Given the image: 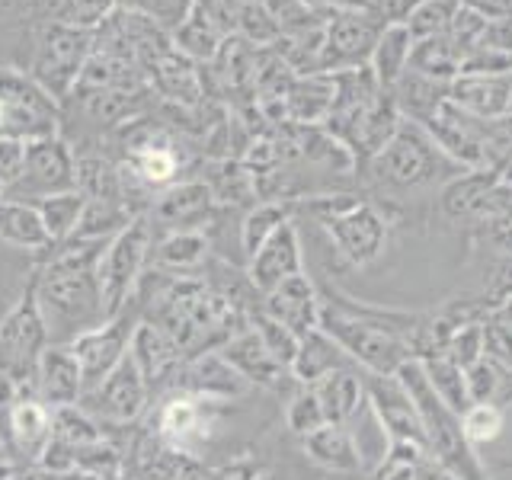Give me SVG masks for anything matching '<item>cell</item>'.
<instances>
[{
    "mask_svg": "<svg viewBox=\"0 0 512 480\" xmlns=\"http://www.w3.org/2000/svg\"><path fill=\"white\" fill-rule=\"evenodd\" d=\"M250 327L260 333V340L272 352V359H276L285 368V372H288V368H292V362H295V352H298V336L288 330V327H282L279 320H272L269 314H263L260 308L250 314Z\"/></svg>",
    "mask_w": 512,
    "mask_h": 480,
    "instance_id": "45",
    "label": "cell"
},
{
    "mask_svg": "<svg viewBox=\"0 0 512 480\" xmlns=\"http://www.w3.org/2000/svg\"><path fill=\"white\" fill-rule=\"evenodd\" d=\"M432 391H436L448 407H452L458 416L471 407V397H468V381H464V368L448 356V352H432V356L420 359Z\"/></svg>",
    "mask_w": 512,
    "mask_h": 480,
    "instance_id": "37",
    "label": "cell"
},
{
    "mask_svg": "<svg viewBox=\"0 0 512 480\" xmlns=\"http://www.w3.org/2000/svg\"><path fill=\"white\" fill-rule=\"evenodd\" d=\"M317 327L368 375H397L400 365L416 359L413 349L400 340L397 333L384 330L378 324H368V320L336 308V304H330L324 298H320Z\"/></svg>",
    "mask_w": 512,
    "mask_h": 480,
    "instance_id": "5",
    "label": "cell"
},
{
    "mask_svg": "<svg viewBox=\"0 0 512 480\" xmlns=\"http://www.w3.org/2000/svg\"><path fill=\"white\" fill-rule=\"evenodd\" d=\"M96 32L77 29L68 23H48L39 32L36 42V58H32L29 77L52 96V100H64L71 90H77V80L84 74V64L93 52Z\"/></svg>",
    "mask_w": 512,
    "mask_h": 480,
    "instance_id": "8",
    "label": "cell"
},
{
    "mask_svg": "<svg viewBox=\"0 0 512 480\" xmlns=\"http://www.w3.org/2000/svg\"><path fill=\"white\" fill-rule=\"evenodd\" d=\"M292 212H295L292 199H269V202H260V205L250 208V212L244 215V221H240V231H237L240 250H244L247 263L285 221H292Z\"/></svg>",
    "mask_w": 512,
    "mask_h": 480,
    "instance_id": "34",
    "label": "cell"
},
{
    "mask_svg": "<svg viewBox=\"0 0 512 480\" xmlns=\"http://www.w3.org/2000/svg\"><path fill=\"white\" fill-rule=\"evenodd\" d=\"M48 346L52 340H48L45 317L36 301V282L29 279L23 295L0 317V378L16 384L20 391H32L36 365Z\"/></svg>",
    "mask_w": 512,
    "mask_h": 480,
    "instance_id": "6",
    "label": "cell"
},
{
    "mask_svg": "<svg viewBox=\"0 0 512 480\" xmlns=\"http://www.w3.org/2000/svg\"><path fill=\"white\" fill-rule=\"evenodd\" d=\"M77 189L87 199L122 202V173L103 157H77Z\"/></svg>",
    "mask_w": 512,
    "mask_h": 480,
    "instance_id": "41",
    "label": "cell"
},
{
    "mask_svg": "<svg viewBox=\"0 0 512 480\" xmlns=\"http://www.w3.org/2000/svg\"><path fill=\"white\" fill-rule=\"evenodd\" d=\"M330 16L333 13H368L375 10V0H317Z\"/></svg>",
    "mask_w": 512,
    "mask_h": 480,
    "instance_id": "52",
    "label": "cell"
},
{
    "mask_svg": "<svg viewBox=\"0 0 512 480\" xmlns=\"http://www.w3.org/2000/svg\"><path fill=\"white\" fill-rule=\"evenodd\" d=\"M119 480H135V477H119Z\"/></svg>",
    "mask_w": 512,
    "mask_h": 480,
    "instance_id": "55",
    "label": "cell"
},
{
    "mask_svg": "<svg viewBox=\"0 0 512 480\" xmlns=\"http://www.w3.org/2000/svg\"><path fill=\"white\" fill-rule=\"evenodd\" d=\"M58 135V100L23 71L0 68V138L42 141Z\"/></svg>",
    "mask_w": 512,
    "mask_h": 480,
    "instance_id": "9",
    "label": "cell"
},
{
    "mask_svg": "<svg viewBox=\"0 0 512 480\" xmlns=\"http://www.w3.org/2000/svg\"><path fill=\"white\" fill-rule=\"evenodd\" d=\"M461 48L448 39V36H432V39H420L413 42L410 52V71L442 80V84H452V80L461 74Z\"/></svg>",
    "mask_w": 512,
    "mask_h": 480,
    "instance_id": "35",
    "label": "cell"
},
{
    "mask_svg": "<svg viewBox=\"0 0 512 480\" xmlns=\"http://www.w3.org/2000/svg\"><path fill=\"white\" fill-rule=\"evenodd\" d=\"M410 52H413V36L404 23H388L381 32V39L372 52V61L368 68L375 71V77L381 80V87H394L400 77L410 68Z\"/></svg>",
    "mask_w": 512,
    "mask_h": 480,
    "instance_id": "33",
    "label": "cell"
},
{
    "mask_svg": "<svg viewBox=\"0 0 512 480\" xmlns=\"http://www.w3.org/2000/svg\"><path fill=\"white\" fill-rule=\"evenodd\" d=\"M301 448H304V455H308V461L327 474H340V477L362 474V455L349 426L324 423L320 429H314L311 436L301 439Z\"/></svg>",
    "mask_w": 512,
    "mask_h": 480,
    "instance_id": "24",
    "label": "cell"
},
{
    "mask_svg": "<svg viewBox=\"0 0 512 480\" xmlns=\"http://www.w3.org/2000/svg\"><path fill=\"white\" fill-rule=\"evenodd\" d=\"M484 324V320H480ZM480 324H468L452 333V340L445 343L442 352H448L461 368H471L477 359H484V327Z\"/></svg>",
    "mask_w": 512,
    "mask_h": 480,
    "instance_id": "48",
    "label": "cell"
},
{
    "mask_svg": "<svg viewBox=\"0 0 512 480\" xmlns=\"http://www.w3.org/2000/svg\"><path fill=\"white\" fill-rule=\"evenodd\" d=\"M42 4H52V7H58V0H42Z\"/></svg>",
    "mask_w": 512,
    "mask_h": 480,
    "instance_id": "54",
    "label": "cell"
},
{
    "mask_svg": "<svg viewBox=\"0 0 512 480\" xmlns=\"http://www.w3.org/2000/svg\"><path fill=\"white\" fill-rule=\"evenodd\" d=\"M263 474H266L263 461L244 455V458H231L224 464H215L212 471H205V480H263Z\"/></svg>",
    "mask_w": 512,
    "mask_h": 480,
    "instance_id": "50",
    "label": "cell"
},
{
    "mask_svg": "<svg viewBox=\"0 0 512 480\" xmlns=\"http://www.w3.org/2000/svg\"><path fill=\"white\" fill-rule=\"evenodd\" d=\"M378 10L368 13H333L324 29V52H320V68L324 74L356 71L372 61V52L384 32Z\"/></svg>",
    "mask_w": 512,
    "mask_h": 480,
    "instance_id": "14",
    "label": "cell"
},
{
    "mask_svg": "<svg viewBox=\"0 0 512 480\" xmlns=\"http://www.w3.org/2000/svg\"><path fill=\"white\" fill-rule=\"evenodd\" d=\"M135 215L128 212L125 202H109V199H87L84 215L77 221L74 237L80 240H112L119 231L128 228V221ZM71 240V237H68Z\"/></svg>",
    "mask_w": 512,
    "mask_h": 480,
    "instance_id": "39",
    "label": "cell"
},
{
    "mask_svg": "<svg viewBox=\"0 0 512 480\" xmlns=\"http://www.w3.org/2000/svg\"><path fill=\"white\" fill-rule=\"evenodd\" d=\"M301 205V202H298ZM308 212L320 231H327L333 250L343 256L349 266H368L388 247V237L394 228V218L388 205L378 199H362V196H314L301 205Z\"/></svg>",
    "mask_w": 512,
    "mask_h": 480,
    "instance_id": "2",
    "label": "cell"
},
{
    "mask_svg": "<svg viewBox=\"0 0 512 480\" xmlns=\"http://www.w3.org/2000/svg\"><path fill=\"white\" fill-rule=\"evenodd\" d=\"M148 397L151 388L141 368L132 356H125L96 388L84 391L77 407H84L100 426H132L148 410Z\"/></svg>",
    "mask_w": 512,
    "mask_h": 480,
    "instance_id": "12",
    "label": "cell"
},
{
    "mask_svg": "<svg viewBox=\"0 0 512 480\" xmlns=\"http://www.w3.org/2000/svg\"><path fill=\"white\" fill-rule=\"evenodd\" d=\"M365 397H368V407H372L375 416L381 420V426L388 429L391 442L426 445L420 410H416L413 397L394 375H368L365 372Z\"/></svg>",
    "mask_w": 512,
    "mask_h": 480,
    "instance_id": "15",
    "label": "cell"
},
{
    "mask_svg": "<svg viewBox=\"0 0 512 480\" xmlns=\"http://www.w3.org/2000/svg\"><path fill=\"white\" fill-rule=\"evenodd\" d=\"M119 13H148V0H116Z\"/></svg>",
    "mask_w": 512,
    "mask_h": 480,
    "instance_id": "53",
    "label": "cell"
},
{
    "mask_svg": "<svg viewBox=\"0 0 512 480\" xmlns=\"http://www.w3.org/2000/svg\"><path fill=\"white\" fill-rule=\"evenodd\" d=\"M215 208V192L205 180L173 183L167 192L151 205V218L173 231H199V221H205Z\"/></svg>",
    "mask_w": 512,
    "mask_h": 480,
    "instance_id": "21",
    "label": "cell"
},
{
    "mask_svg": "<svg viewBox=\"0 0 512 480\" xmlns=\"http://www.w3.org/2000/svg\"><path fill=\"white\" fill-rule=\"evenodd\" d=\"M170 39H173V45L180 48L186 58H192V61H212L218 55L221 42L228 39V36H224V32L215 26L212 16H208L196 4V10L189 13V20L176 32H170Z\"/></svg>",
    "mask_w": 512,
    "mask_h": 480,
    "instance_id": "36",
    "label": "cell"
},
{
    "mask_svg": "<svg viewBox=\"0 0 512 480\" xmlns=\"http://www.w3.org/2000/svg\"><path fill=\"white\" fill-rule=\"evenodd\" d=\"M461 173H468L461 164L448 157L432 135L420 122L404 119L394 138L384 148L362 164V176L368 189L375 192L381 202H400L410 192L432 189V186H448L458 180Z\"/></svg>",
    "mask_w": 512,
    "mask_h": 480,
    "instance_id": "1",
    "label": "cell"
},
{
    "mask_svg": "<svg viewBox=\"0 0 512 480\" xmlns=\"http://www.w3.org/2000/svg\"><path fill=\"white\" fill-rule=\"evenodd\" d=\"M154 250V224L151 218L135 215L128 228L109 240L100 266H96V285H100L106 317H116L141 285V272L151 263Z\"/></svg>",
    "mask_w": 512,
    "mask_h": 480,
    "instance_id": "7",
    "label": "cell"
},
{
    "mask_svg": "<svg viewBox=\"0 0 512 480\" xmlns=\"http://www.w3.org/2000/svg\"><path fill=\"white\" fill-rule=\"evenodd\" d=\"M218 352L247 384H256V388H279L282 384L285 368L272 359V352L266 349V343L260 340V333L253 327H244L234 336H228V340L218 346Z\"/></svg>",
    "mask_w": 512,
    "mask_h": 480,
    "instance_id": "22",
    "label": "cell"
},
{
    "mask_svg": "<svg viewBox=\"0 0 512 480\" xmlns=\"http://www.w3.org/2000/svg\"><path fill=\"white\" fill-rule=\"evenodd\" d=\"M237 36L256 45H276L282 39V26L276 20V13L266 7V0H240L237 7Z\"/></svg>",
    "mask_w": 512,
    "mask_h": 480,
    "instance_id": "40",
    "label": "cell"
},
{
    "mask_svg": "<svg viewBox=\"0 0 512 480\" xmlns=\"http://www.w3.org/2000/svg\"><path fill=\"white\" fill-rule=\"evenodd\" d=\"M32 394L52 410L80 404V397H84V372H80L71 346H48L42 352L36 378H32Z\"/></svg>",
    "mask_w": 512,
    "mask_h": 480,
    "instance_id": "17",
    "label": "cell"
},
{
    "mask_svg": "<svg viewBox=\"0 0 512 480\" xmlns=\"http://www.w3.org/2000/svg\"><path fill=\"white\" fill-rule=\"evenodd\" d=\"M55 436V416L52 407H45L32 391H20L16 407L10 416V455L16 461L36 464L45 445Z\"/></svg>",
    "mask_w": 512,
    "mask_h": 480,
    "instance_id": "20",
    "label": "cell"
},
{
    "mask_svg": "<svg viewBox=\"0 0 512 480\" xmlns=\"http://www.w3.org/2000/svg\"><path fill=\"white\" fill-rule=\"evenodd\" d=\"M55 416V439L68 442L71 448H87V445H96L103 442V426L93 420V416L84 410V407H58L52 410Z\"/></svg>",
    "mask_w": 512,
    "mask_h": 480,
    "instance_id": "43",
    "label": "cell"
},
{
    "mask_svg": "<svg viewBox=\"0 0 512 480\" xmlns=\"http://www.w3.org/2000/svg\"><path fill=\"white\" fill-rule=\"evenodd\" d=\"M32 282H36V301L52 346H71L80 333L100 327L106 320L96 272H64L39 266Z\"/></svg>",
    "mask_w": 512,
    "mask_h": 480,
    "instance_id": "4",
    "label": "cell"
},
{
    "mask_svg": "<svg viewBox=\"0 0 512 480\" xmlns=\"http://www.w3.org/2000/svg\"><path fill=\"white\" fill-rule=\"evenodd\" d=\"M26 173V141L0 138V192L13 189Z\"/></svg>",
    "mask_w": 512,
    "mask_h": 480,
    "instance_id": "49",
    "label": "cell"
},
{
    "mask_svg": "<svg viewBox=\"0 0 512 480\" xmlns=\"http://www.w3.org/2000/svg\"><path fill=\"white\" fill-rule=\"evenodd\" d=\"M128 356H132L135 365L141 368V375H144V381H148L151 391L160 388V384H164L186 359L180 343L173 340V333L167 327H160L157 320H148V317L135 327Z\"/></svg>",
    "mask_w": 512,
    "mask_h": 480,
    "instance_id": "19",
    "label": "cell"
},
{
    "mask_svg": "<svg viewBox=\"0 0 512 480\" xmlns=\"http://www.w3.org/2000/svg\"><path fill=\"white\" fill-rule=\"evenodd\" d=\"M461 7L487 16V20H506V16H512V0H461Z\"/></svg>",
    "mask_w": 512,
    "mask_h": 480,
    "instance_id": "51",
    "label": "cell"
},
{
    "mask_svg": "<svg viewBox=\"0 0 512 480\" xmlns=\"http://www.w3.org/2000/svg\"><path fill=\"white\" fill-rule=\"evenodd\" d=\"M141 320H144V304L135 295L116 317H106L100 327L80 333L71 343L80 372H84V391L96 388L128 356V346H132L135 327Z\"/></svg>",
    "mask_w": 512,
    "mask_h": 480,
    "instance_id": "10",
    "label": "cell"
},
{
    "mask_svg": "<svg viewBox=\"0 0 512 480\" xmlns=\"http://www.w3.org/2000/svg\"><path fill=\"white\" fill-rule=\"evenodd\" d=\"M208 253H212V244H208L205 231H170L154 244L151 260L157 269H170L180 276V272L199 269L208 260Z\"/></svg>",
    "mask_w": 512,
    "mask_h": 480,
    "instance_id": "32",
    "label": "cell"
},
{
    "mask_svg": "<svg viewBox=\"0 0 512 480\" xmlns=\"http://www.w3.org/2000/svg\"><path fill=\"white\" fill-rule=\"evenodd\" d=\"M301 272H304V253H301V237L295 221H285L247 263V279L260 292V298L269 295L285 279L301 276Z\"/></svg>",
    "mask_w": 512,
    "mask_h": 480,
    "instance_id": "16",
    "label": "cell"
},
{
    "mask_svg": "<svg viewBox=\"0 0 512 480\" xmlns=\"http://www.w3.org/2000/svg\"><path fill=\"white\" fill-rule=\"evenodd\" d=\"M320 407H324V416L327 423H340V426H349V420L356 416L365 404V372H356V365L352 368H336L327 378H320L317 384H311Z\"/></svg>",
    "mask_w": 512,
    "mask_h": 480,
    "instance_id": "25",
    "label": "cell"
},
{
    "mask_svg": "<svg viewBox=\"0 0 512 480\" xmlns=\"http://www.w3.org/2000/svg\"><path fill=\"white\" fill-rule=\"evenodd\" d=\"M112 13H119L116 0H58V7H55L58 23L90 29V32H96V26L109 23Z\"/></svg>",
    "mask_w": 512,
    "mask_h": 480,
    "instance_id": "47",
    "label": "cell"
},
{
    "mask_svg": "<svg viewBox=\"0 0 512 480\" xmlns=\"http://www.w3.org/2000/svg\"><path fill=\"white\" fill-rule=\"evenodd\" d=\"M324 423H327V416H324V407H320L314 388H298L292 397H288V404H285V426H288L292 436L304 439V436H311V432L320 429Z\"/></svg>",
    "mask_w": 512,
    "mask_h": 480,
    "instance_id": "46",
    "label": "cell"
},
{
    "mask_svg": "<svg viewBox=\"0 0 512 480\" xmlns=\"http://www.w3.org/2000/svg\"><path fill=\"white\" fill-rule=\"evenodd\" d=\"M183 160L176 154V148L160 135H148L144 141L132 144L128 151V173L141 180L144 186H170L180 176Z\"/></svg>",
    "mask_w": 512,
    "mask_h": 480,
    "instance_id": "30",
    "label": "cell"
},
{
    "mask_svg": "<svg viewBox=\"0 0 512 480\" xmlns=\"http://www.w3.org/2000/svg\"><path fill=\"white\" fill-rule=\"evenodd\" d=\"M394 378L404 384L407 394L413 397L416 410H420L426 445H429L432 458H436L455 480H490L484 461L477 458V448L468 442V436H464L461 416L432 391L423 362L410 359L407 365L397 368Z\"/></svg>",
    "mask_w": 512,
    "mask_h": 480,
    "instance_id": "3",
    "label": "cell"
},
{
    "mask_svg": "<svg viewBox=\"0 0 512 480\" xmlns=\"http://www.w3.org/2000/svg\"><path fill=\"white\" fill-rule=\"evenodd\" d=\"M336 84L333 74L295 77L285 93V122L295 125H324L333 112Z\"/></svg>",
    "mask_w": 512,
    "mask_h": 480,
    "instance_id": "26",
    "label": "cell"
},
{
    "mask_svg": "<svg viewBox=\"0 0 512 480\" xmlns=\"http://www.w3.org/2000/svg\"><path fill=\"white\" fill-rule=\"evenodd\" d=\"M352 365L356 362H352L346 352L317 327L298 340V352H295L292 368H288V375L298 381V388H311V384L327 378L330 372H336V368H352Z\"/></svg>",
    "mask_w": 512,
    "mask_h": 480,
    "instance_id": "27",
    "label": "cell"
},
{
    "mask_svg": "<svg viewBox=\"0 0 512 480\" xmlns=\"http://www.w3.org/2000/svg\"><path fill=\"white\" fill-rule=\"evenodd\" d=\"M372 480H455V477L432 458L426 445L391 442V452L372 471Z\"/></svg>",
    "mask_w": 512,
    "mask_h": 480,
    "instance_id": "31",
    "label": "cell"
},
{
    "mask_svg": "<svg viewBox=\"0 0 512 480\" xmlns=\"http://www.w3.org/2000/svg\"><path fill=\"white\" fill-rule=\"evenodd\" d=\"M448 100L477 119H500L512 109V77L458 74L448 84Z\"/></svg>",
    "mask_w": 512,
    "mask_h": 480,
    "instance_id": "23",
    "label": "cell"
},
{
    "mask_svg": "<svg viewBox=\"0 0 512 480\" xmlns=\"http://www.w3.org/2000/svg\"><path fill=\"white\" fill-rule=\"evenodd\" d=\"M458 7H461V0H420V4L410 10L404 26L410 29L413 42L445 36L448 26H452V20H455Z\"/></svg>",
    "mask_w": 512,
    "mask_h": 480,
    "instance_id": "42",
    "label": "cell"
},
{
    "mask_svg": "<svg viewBox=\"0 0 512 480\" xmlns=\"http://www.w3.org/2000/svg\"><path fill=\"white\" fill-rule=\"evenodd\" d=\"M231 400H208L186 391H170L154 413V436L186 455H199V448L215 436L218 416Z\"/></svg>",
    "mask_w": 512,
    "mask_h": 480,
    "instance_id": "11",
    "label": "cell"
},
{
    "mask_svg": "<svg viewBox=\"0 0 512 480\" xmlns=\"http://www.w3.org/2000/svg\"><path fill=\"white\" fill-rule=\"evenodd\" d=\"M0 244H10L26 253H42L52 247L39 208L32 202L0 196Z\"/></svg>",
    "mask_w": 512,
    "mask_h": 480,
    "instance_id": "29",
    "label": "cell"
},
{
    "mask_svg": "<svg viewBox=\"0 0 512 480\" xmlns=\"http://www.w3.org/2000/svg\"><path fill=\"white\" fill-rule=\"evenodd\" d=\"M84 205H87V196L80 189L58 192V196H45L36 202L52 244H64L68 237H74L77 221H80V215H84Z\"/></svg>",
    "mask_w": 512,
    "mask_h": 480,
    "instance_id": "38",
    "label": "cell"
},
{
    "mask_svg": "<svg viewBox=\"0 0 512 480\" xmlns=\"http://www.w3.org/2000/svg\"><path fill=\"white\" fill-rule=\"evenodd\" d=\"M260 311L269 314L272 320H279L282 327H288L301 340V336H308L311 330H317L320 292H317V285L301 272V276L285 279L282 285L272 288L269 295H263Z\"/></svg>",
    "mask_w": 512,
    "mask_h": 480,
    "instance_id": "18",
    "label": "cell"
},
{
    "mask_svg": "<svg viewBox=\"0 0 512 480\" xmlns=\"http://www.w3.org/2000/svg\"><path fill=\"white\" fill-rule=\"evenodd\" d=\"M503 426H506V407L496 404V400H490V404H471L461 413V429L474 448L500 439Z\"/></svg>",
    "mask_w": 512,
    "mask_h": 480,
    "instance_id": "44",
    "label": "cell"
},
{
    "mask_svg": "<svg viewBox=\"0 0 512 480\" xmlns=\"http://www.w3.org/2000/svg\"><path fill=\"white\" fill-rule=\"evenodd\" d=\"M71 189H77V157L71 151V144L55 135L26 144V173L4 196L36 205L45 196H58V192H71Z\"/></svg>",
    "mask_w": 512,
    "mask_h": 480,
    "instance_id": "13",
    "label": "cell"
},
{
    "mask_svg": "<svg viewBox=\"0 0 512 480\" xmlns=\"http://www.w3.org/2000/svg\"><path fill=\"white\" fill-rule=\"evenodd\" d=\"M0 196H4V192H0Z\"/></svg>",
    "mask_w": 512,
    "mask_h": 480,
    "instance_id": "56",
    "label": "cell"
},
{
    "mask_svg": "<svg viewBox=\"0 0 512 480\" xmlns=\"http://www.w3.org/2000/svg\"><path fill=\"white\" fill-rule=\"evenodd\" d=\"M151 77H154V87L164 96H170V100L183 103V106L199 103L202 77L196 71V61L186 58L176 45H170L167 52H160L151 61Z\"/></svg>",
    "mask_w": 512,
    "mask_h": 480,
    "instance_id": "28",
    "label": "cell"
}]
</instances>
